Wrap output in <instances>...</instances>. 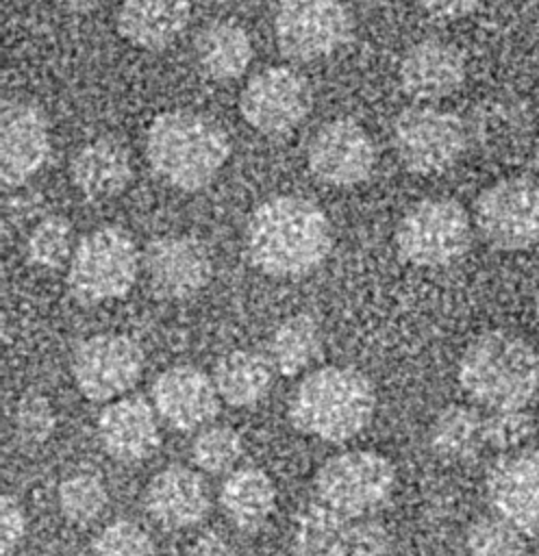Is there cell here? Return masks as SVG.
Returning <instances> with one entry per match:
<instances>
[{
    "mask_svg": "<svg viewBox=\"0 0 539 556\" xmlns=\"http://www.w3.org/2000/svg\"><path fill=\"white\" fill-rule=\"evenodd\" d=\"M74 187L89 200H106L122 193L133 178V159L115 137H96L78 148L70 163Z\"/></svg>",
    "mask_w": 539,
    "mask_h": 556,
    "instance_id": "21",
    "label": "cell"
},
{
    "mask_svg": "<svg viewBox=\"0 0 539 556\" xmlns=\"http://www.w3.org/2000/svg\"><path fill=\"white\" fill-rule=\"evenodd\" d=\"M352 523L354 519L317 500L306 502L293 517V556H350Z\"/></svg>",
    "mask_w": 539,
    "mask_h": 556,
    "instance_id": "26",
    "label": "cell"
},
{
    "mask_svg": "<svg viewBox=\"0 0 539 556\" xmlns=\"http://www.w3.org/2000/svg\"><path fill=\"white\" fill-rule=\"evenodd\" d=\"M74 228L61 215L41 217L26 237V258L41 269H57L74 254Z\"/></svg>",
    "mask_w": 539,
    "mask_h": 556,
    "instance_id": "31",
    "label": "cell"
},
{
    "mask_svg": "<svg viewBox=\"0 0 539 556\" xmlns=\"http://www.w3.org/2000/svg\"><path fill=\"white\" fill-rule=\"evenodd\" d=\"M13 426H15L17 439L24 445L37 447V445L46 443L57 428L54 408L48 402V397H43L39 393H26L20 397V402L15 406Z\"/></svg>",
    "mask_w": 539,
    "mask_h": 556,
    "instance_id": "34",
    "label": "cell"
},
{
    "mask_svg": "<svg viewBox=\"0 0 539 556\" xmlns=\"http://www.w3.org/2000/svg\"><path fill=\"white\" fill-rule=\"evenodd\" d=\"M91 556H159L152 536L128 519L106 523L91 541Z\"/></svg>",
    "mask_w": 539,
    "mask_h": 556,
    "instance_id": "33",
    "label": "cell"
},
{
    "mask_svg": "<svg viewBox=\"0 0 539 556\" xmlns=\"http://www.w3.org/2000/svg\"><path fill=\"white\" fill-rule=\"evenodd\" d=\"M354 20L341 0H278L274 39L278 50L300 63L339 52L352 37Z\"/></svg>",
    "mask_w": 539,
    "mask_h": 556,
    "instance_id": "9",
    "label": "cell"
},
{
    "mask_svg": "<svg viewBox=\"0 0 539 556\" xmlns=\"http://www.w3.org/2000/svg\"><path fill=\"white\" fill-rule=\"evenodd\" d=\"M417 7L435 20H461L472 15L485 0H415Z\"/></svg>",
    "mask_w": 539,
    "mask_h": 556,
    "instance_id": "38",
    "label": "cell"
},
{
    "mask_svg": "<svg viewBox=\"0 0 539 556\" xmlns=\"http://www.w3.org/2000/svg\"><path fill=\"white\" fill-rule=\"evenodd\" d=\"M311 174L337 189L363 185L376 165V146L369 132L352 117H335L322 124L306 146Z\"/></svg>",
    "mask_w": 539,
    "mask_h": 556,
    "instance_id": "13",
    "label": "cell"
},
{
    "mask_svg": "<svg viewBox=\"0 0 539 556\" xmlns=\"http://www.w3.org/2000/svg\"><path fill=\"white\" fill-rule=\"evenodd\" d=\"M396 491L391 460L374 450H348L322 463L313 478V500L350 517L376 515Z\"/></svg>",
    "mask_w": 539,
    "mask_h": 556,
    "instance_id": "6",
    "label": "cell"
},
{
    "mask_svg": "<svg viewBox=\"0 0 539 556\" xmlns=\"http://www.w3.org/2000/svg\"><path fill=\"white\" fill-rule=\"evenodd\" d=\"M139 250L120 226H102L78 239L67 263V289L83 304L124 298L139 276Z\"/></svg>",
    "mask_w": 539,
    "mask_h": 556,
    "instance_id": "5",
    "label": "cell"
},
{
    "mask_svg": "<svg viewBox=\"0 0 539 556\" xmlns=\"http://www.w3.org/2000/svg\"><path fill=\"white\" fill-rule=\"evenodd\" d=\"M150 400L159 419L178 432H193L211 426L222 402L213 378L187 363L163 369L152 382Z\"/></svg>",
    "mask_w": 539,
    "mask_h": 556,
    "instance_id": "16",
    "label": "cell"
},
{
    "mask_svg": "<svg viewBox=\"0 0 539 556\" xmlns=\"http://www.w3.org/2000/svg\"><path fill=\"white\" fill-rule=\"evenodd\" d=\"M469 556H526V534L498 515L472 521L465 534Z\"/></svg>",
    "mask_w": 539,
    "mask_h": 556,
    "instance_id": "32",
    "label": "cell"
},
{
    "mask_svg": "<svg viewBox=\"0 0 539 556\" xmlns=\"http://www.w3.org/2000/svg\"><path fill=\"white\" fill-rule=\"evenodd\" d=\"M204 4H228V2H235V0H200Z\"/></svg>",
    "mask_w": 539,
    "mask_h": 556,
    "instance_id": "41",
    "label": "cell"
},
{
    "mask_svg": "<svg viewBox=\"0 0 539 556\" xmlns=\"http://www.w3.org/2000/svg\"><path fill=\"white\" fill-rule=\"evenodd\" d=\"M324 348L322 328L309 313L285 317L270 337V363L280 376H298L309 369Z\"/></svg>",
    "mask_w": 539,
    "mask_h": 556,
    "instance_id": "28",
    "label": "cell"
},
{
    "mask_svg": "<svg viewBox=\"0 0 539 556\" xmlns=\"http://www.w3.org/2000/svg\"><path fill=\"white\" fill-rule=\"evenodd\" d=\"M485 486L493 515L526 536H539V450L502 456L491 465Z\"/></svg>",
    "mask_w": 539,
    "mask_h": 556,
    "instance_id": "17",
    "label": "cell"
},
{
    "mask_svg": "<svg viewBox=\"0 0 539 556\" xmlns=\"http://www.w3.org/2000/svg\"><path fill=\"white\" fill-rule=\"evenodd\" d=\"M185 556H239L230 541L217 532L200 534L185 552Z\"/></svg>",
    "mask_w": 539,
    "mask_h": 556,
    "instance_id": "39",
    "label": "cell"
},
{
    "mask_svg": "<svg viewBox=\"0 0 539 556\" xmlns=\"http://www.w3.org/2000/svg\"><path fill=\"white\" fill-rule=\"evenodd\" d=\"M146 356L135 339L98 332L83 339L72 354L70 371L76 389L91 402L109 404L124 397L143 376Z\"/></svg>",
    "mask_w": 539,
    "mask_h": 556,
    "instance_id": "11",
    "label": "cell"
},
{
    "mask_svg": "<svg viewBox=\"0 0 539 556\" xmlns=\"http://www.w3.org/2000/svg\"><path fill=\"white\" fill-rule=\"evenodd\" d=\"M146 513L165 530L198 526L211 510L204 478L185 465H167L150 478L143 491Z\"/></svg>",
    "mask_w": 539,
    "mask_h": 556,
    "instance_id": "20",
    "label": "cell"
},
{
    "mask_svg": "<svg viewBox=\"0 0 539 556\" xmlns=\"http://www.w3.org/2000/svg\"><path fill=\"white\" fill-rule=\"evenodd\" d=\"M535 432V419L526 408L489 410L485 415V443L498 452H515Z\"/></svg>",
    "mask_w": 539,
    "mask_h": 556,
    "instance_id": "35",
    "label": "cell"
},
{
    "mask_svg": "<svg viewBox=\"0 0 539 556\" xmlns=\"http://www.w3.org/2000/svg\"><path fill=\"white\" fill-rule=\"evenodd\" d=\"M228 156L230 139L226 130L198 111H163L146 130L150 169L178 191L204 189L222 172Z\"/></svg>",
    "mask_w": 539,
    "mask_h": 556,
    "instance_id": "2",
    "label": "cell"
},
{
    "mask_svg": "<svg viewBox=\"0 0 539 556\" xmlns=\"http://www.w3.org/2000/svg\"><path fill=\"white\" fill-rule=\"evenodd\" d=\"M189 456L196 469L209 476L230 473L243 456V439L230 426H206L196 432Z\"/></svg>",
    "mask_w": 539,
    "mask_h": 556,
    "instance_id": "29",
    "label": "cell"
},
{
    "mask_svg": "<svg viewBox=\"0 0 539 556\" xmlns=\"http://www.w3.org/2000/svg\"><path fill=\"white\" fill-rule=\"evenodd\" d=\"M143 269L154 295L180 302L198 295L209 285L213 258L198 237L165 232L146 245Z\"/></svg>",
    "mask_w": 539,
    "mask_h": 556,
    "instance_id": "14",
    "label": "cell"
},
{
    "mask_svg": "<svg viewBox=\"0 0 539 556\" xmlns=\"http://www.w3.org/2000/svg\"><path fill=\"white\" fill-rule=\"evenodd\" d=\"M428 445L446 463H467L476 458L485 443V417L469 406L452 404L441 408L430 428Z\"/></svg>",
    "mask_w": 539,
    "mask_h": 556,
    "instance_id": "27",
    "label": "cell"
},
{
    "mask_svg": "<svg viewBox=\"0 0 539 556\" xmlns=\"http://www.w3.org/2000/svg\"><path fill=\"white\" fill-rule=\"evenodd\" d=\"M57 502L63 519L72 526L83 528L104 513L109 504V493L104 489V482L96 473L80 471L67 476L59 484Z\"/></svg>",
    "mask_w": 539,
    "mask_h": 556,
    "instance_id": "30",
    "label": "cell"
},
{
    "mask_svg": "<svg viewBox=\"0 0 539 556\" xmlns=\"http://www.w3.org/2000/svg\"><path fill=\"white\" fill-rule=\"evenodd\" d=\"M393 241L398 256L413 267H448L469 250L472 222L459 200L424 198L402 215Z\"/></svg>",
    "mask_w": 539,
    "mask_h": 556,
    "instance_id": "7",
    "label": "cell"
},
{
    "mask_svg": "<svg viewBox=\"0 0 539 556\" xmlns=\"http://www.w3.org/2000/svg\"><path fill=\"white\" fill-rule=\"evenodd\" d=\"M467 63L461 48L443 39H422L400 59L398 83L406 96L435 102L452 96L465 83Z\"/></svg>",
    "mask_w": 539,
    "mask_h": 556,
    "instance_id": "19",
    "label": "cell"
},
{
    "mask_svg": "<svg viewBox=\"0 0 539 556\" xmlns=\"http://www.w3.org/2000/svg\"><path fill=\"white\" fill-rule=\"evenodd\" d=\"M102 450L117 463L148 460L161 445L159 415L141 395H124L109 402L96 421Z\"/></svg>",
    "mask_w": 539,
    "mask_h": 556,
    "instance_id": "18",
    "label": "cell"
},
{
    "mask_svg": "<svg viewBox=\"0 0 539 556\" xmlns=\"http://www.w3.org/2000/svg\"><path fill=\"white\" fill-rule=\"evenodd\" d=\"M252 265L270 278H302L333 250L326 213L302 195H274L261 202L246 226Z\"/></svg>",
    "mask_w": 539,
    "mask_h": 556,
    "instance_id": "1",
    "label": "cell"
},
{
    "mask_svg": "<svg viewBox=\"0 0 539 556\" xmlns=\"http://www.w3.org/2000/svg\"><path fill=\"white\" fill-rule=\"evenodd\" d=\"M59 7H63V9H67V11H76V13H80V11H91V9H96L102 0H54Z\"/></svg>",
    "mask_w": 539,
    "mask_h": 556,
    "instance_id": "40",
    "label": "cell"
},
{
    "mask_svg": "<svg viewBox=\"0 0 539 556\" xmlns=\"http://www.w3.org/2000/svg\"><path fill=\"white\" fill-rule=\"evenodd\" d=\"M391 146L406 172L417 176L443 174L465 154L467 126L446 109L406 106L391 124Z\"/></svg>",
    "mask_w": 539,
    "mask_h": 556,
    "instance_id": "8",
    "label": "cell"
},
{
    "mask_svg": "<svg viewBox=\"0 0 539 556\" xmlns=\"http://www.w3.org/2000/svg\"><path fill=\"white\" fill-rule=\"evenodd\" d=\"M456 378L478 406L489 410L526 408L539 393V354L515 332L487 330L463 350Z\"/></svg>",
    "mask_w": 539,
    "mask_h": 556,
    "instance_id": "4",
    "label": "cell"
},
{
    "mask_svg": "<svg viewBox=\"0 0 539 556\" xmlns=\"http://www.w3.org/2000/svg\"><path fill=\"white\" fill-rule=\"evenodd\" d=\"M372 380L350 365H324L309 371L291 393L293 428L324 443H346L365 430L374 417Z\"/></svg>",
    "mask_w": 539,
    "mask_h": 556,
    "instance_id": "3",
    "label": "cell"
},
{
    "mask_svg": "<svg viewBox=\"0 0 539 556\" xmlns=\"http://www.w3.org/2000/svg\"><path fill=\"white\" fill-rule=\"evenodd\" d=\"M313 106L309 80L287 65L256 72L239 96L243 122L261 135L280 137L298 128Z\"/></svg>",
    "mask_w": 539,
    "mask_h": 556,
    "instance_id": "12",
    "label": "cell"
},
{
    "mask_svg": "<svg viewBox=\"0 0 539 556\" xmlns=\"http://www.w3.org/2000/svg\"><path fill=\"white\" fill-rule=\"evenodd\" d=\"M474 224L496 250L532 248L539 241V187L524 176L491 182L474 202Z\"/></svg>",
    "mask_w": 539,
    "mask_h": 556,
    "instance_id": "10",
    "label": "cell"
},
{
    "mask_svg": "<svg viewBox=\"0 0 539 556\" xmlns=\"http://www.w3.org/2000/svg\"><path fill=\"white\" fill-rule=\"evenodd\" d=\"M211 378L222 402L233 408H252L267 397L274 367L270 358L259 352L233 350L215 363Z\"/></svg>",
    "mask_w": 539,
    "mask_h": 556,
    "instance_id": "25",
    "label": "cell"
},
{
    "mask_svg": "<svg viewBox=\"0 0 539 556\" xmlns=\"http://www.w3.org/2000/svg\"><path fill=\"white\" fill-rule=\"evenodd\" d=\"M200 72L215 83L237 80L252 61L248 30L235 20H213L200 28L193 43Z\"/></svg>",
    "mask_w": 539,
    "mask_h": 556,
    "instance_id": "24",
    "label": "cell"
},
{
    "mask_svg": "<svg viewBox=\"0 0 539 556\" xmlns=\"http://www.w3.org/2000/svg\"><path fill=\"white\" fill-rule=\"evenodd\" d=\"M26 534V515L17 497L4 493L0 497V552L13 554Z\"/></svg>",
    "mask_w": 539,
    "mask_h": 556,
    "instance_id": "37",
    "label": "cell"
},
{
    "mask_svg": "<svg viewBox=\"0 0 539 556\" xmlns=\"http://www.w3.org/2000/svg\"><path fill=\"white\" fill-rule=\"evenodd\" d=\"M50 124L30 100L9 98L0 109V180L20 187L30 180L50 156Z\"/></svg>",
    "mask_w": 539,
    "mask_h": 556,
    "instance_id": "15",
    "label": "cell"
},
{
    "mask_svg": "<svg viewBox=\"0 0 539 556\" xmlns=\"http://www.w3.org/2000/svg\"><path fill=\"white\" fill-rule=\"evenodd\" d=\"M389 547H391V530L376 515L354 519L350 556H385Z\"/></svg>",
    "mask_w": 539,
    "mask_h": 556,
    "instance_id": "36",
    "label": "cell"
},
{
    "mask_svg": "<svg viewBox=\"0 0 539 556\" xmlns=\"http://www.w3.org/2000/svg\"><path fill=\"white\" fill-rule=\"evenodd\" d=\"M274 506L276 486L263 469L246 465L226 473L220 486V508L237 530H261L272 517Z\"/></svg>",
    "mask_w": 539,
    "mask_h": 556,
    "instance_id": "23",
    "label": "cell"
},
{
    "mask_svg": "<svg viewBox=\"0 0 539 556\" xmlns=\"http://www.w3.org/2000/svg\"><path fill=\"white\" fill-rule=\"evenodd\" d=\"M189 17V0H122L117 30L130 46L156 52L185 33Z\"/></svg>",
    "mask_w": 539,
    "mask_h": 556,
    "instance_id": "22",
    "label": "cell"
}]
</instances>
